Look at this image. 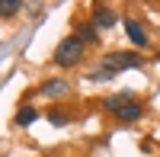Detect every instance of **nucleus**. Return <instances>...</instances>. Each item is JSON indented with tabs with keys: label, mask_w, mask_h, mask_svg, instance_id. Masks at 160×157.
Returning a JSON list of instances; mask_svg holds the SVG:
<instances>
[{
	"label": "nucleus",
	"mask_w": 160,
	"mask_h": 157,
	"mask_svg": "<svg viewBox=\"0 0 160 157\" xmlns=\"http://www.w3.org/2000/svg\"><path fill=\"white\" fill-rule=\"evenodd\" d=\"M90 23L96 26V29H109V26H115V13H112L109 7H93Z\"/></svg>",
	"instance_id": "obj_4"
},
{
	"label": "nucleus",
	"mask_w": 160,
	"mask_h": 157,
	"mask_svg": "<svg viewBox=\"0 0 160 157\" xmlns=\"http://www.w3.org/2000/svg\"><path fill=\"white\" fill-rule=\"evenodd\" d=\"M83 42H80L77 35H68V38H61V45L55 48V61L58 68H74V64H80V58H83Z\"/></svg>",
	"instance_id": "obj_1"
},
{
	"label": "nucleus",
	"mask_w": 160,
	"mask_h": 157,
	"mask_svg": "<svg viewBox=\"0 0 160 157\" xmlns=\"http://www.w3.org/2000/svg\"><path fill=\"white\" fill-rule=\"evenodd\" d=\"M48 115H51V122H55V125H64V112H58V109H51Z\"/></svg>",
	"instance_id": "obj_10"
},
{
	"label": "nucleus",
	"mask_w": 160,
	"mask_h": 157,
	"mask_svg": "<svg viewBox=\"0 0 160 157\" xmlns=\"http://www.w3.org/2000/svg\"><path fill=\"white\" fill-rule=\"evenodd\" d=\"M74 35H77L80 42H83V45H96V42H99V38H96V35H99V29H96V26H93L90 19H87V23H80Z\"/></svg>",
	"instance_id": "obj_5"
},
{
	"label": "nucleus",
	"mask_w": 160,
	"mask_h": 157,
	"mask_svg": "<svg viewBox=\"0 0 160 157\" xmlns=\"http://www.w3.org/2000/svg\"><path fill=\"white\" fill-rule=\"evenodd\" d=\"M115 115H118L122 122H135V119H141V115H144V109H141V103H122Z\"/></svg>",
	"instance_id": "obj_6"
},
{
	"label": "nucleus",
	"mask_w": 160,
	"mask_h": 157,
	"mask_svg": "<svg viewBox=\"0 0 160 157\" xmlns=\"http://www.w3.org/2000/svg\"><path fill=\"white\" fill-rule=\"evenodd\" d=\"M35 119H38V112H35V109H32V106H22V109H19V112H16V119H13V122H16V125H19V128H26V125H32V122H35Z\"/></svg>",
	"instance_id": "obj_8"
},
{
	"label": "nucleus",
	"mask_w": 160,
	"mask_h": 157,
	"mask_svg": "<svg viewBox=\"0 0 160 157\" xmlns=\"http://www.w3.org/2000/svg\"><path fill=\"white\" fill-rule=\"evenodd\" d=\"M38 93H45V96H64V93H68V80H58V77H55V80H45L42 87H38Z\"/></svg>",
	"instance_id": "obj_7"
},
{
	"label": "nucleus",
	"mask_w": 160,
	"mask_h": 157,
	"mask_svg": "<svg viewBox=\"0 0 160 157\" xmlns=\"http://www.w3.org/2000/svg\"><path fill=\"white\" fill-rule=\"evenodd\" d=\"M22 10V3H19V0H0V16H16V13Z\"/></svg>",
	"instance_id": "obj_9"
},
{
	"label": "nucleus",
	"mask_w": 160,
	"mask_h": 157,
	"mask_svg": "<svg viewBox=\"0 0 160 157\" xmlns=\"http://www.w3.org/2000/svg\"><path fill=\"white\" fill-rule=\"evenodd\" d=\"M102 64H106V74H115V71H122V68H138L141 58L135 55V51H112V55L102 58Z\"/></svg>",
	"instance_id": "obj_2"
},
{
	"label": "nucleus",
	"mask_w": 160,
	"mask_h": 157,
	"mask_svg": "<svg viewBox=\"0 0 160 157\" xmlns=\"http://www.w3.org/2000/svg\"><path fill=\"white\" fill-rule=\"evenodd\" d=\"M125 32H128V38H131V42H135L138 48H144V45H148V29H144V26L138 23V19H125Z\"/></svg>",
	"instance_id": "obj_3"
}]
</instances>
